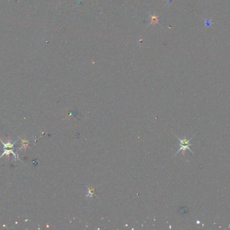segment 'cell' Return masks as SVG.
<instances>
[{
	"label": "cell",
	"mask_w": 230,
	"mask_h": 230,
	"mask_svg": "<svg viewBox=\"0 0 230 230\" xmlns=\"http://www.w3.org/2000/svg\"><path fill=\"white\" fill-rule=\"evenodd\" d=\"M177 138H178V139L179 141H180V147L179 148V150L177 151L176 154L178 152H180V150H182V151L183 155H184L185 151H186V150H187V149L190 150L192 153H193L194 154L193 151H192L190 148H189V146L191 145L190 142V140L193 139V138H190V139H187L186 138H183V139H181V138H180L178 137Z\"/></svg>",
	"instance_id": "obj_1"
}]
</instances>
